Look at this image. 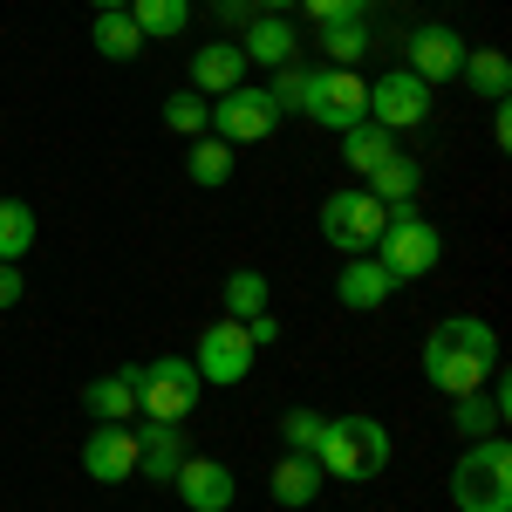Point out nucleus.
<instances>
[{"label": "nucleus", "mask_w": 512, "mask_h": 512, "mask_svg": "<svg viewBox=\"0 0 512 512\" xmlns=\"http://www.w3.org/2000/svg\"><path fill=\"white\" fill-rule=\"evenodd\" d=\"M212 123H219V137L239 151V144H267L274 123H280V110H274L267 89H246V82H239V89H226V96L212 103Z\"/></svg>", "instance_id": "8"}, {"label": "nucleus", "mask_w": 512, "mask_h": 512, "mask_svg": "<svg viewBox=\"0 0 512 512\" xmlns=\"http://www.w3.org/2000/svg\"><path fill=\"white\" fill-rule=\"evenodd\" d=\"M164 123H171L178 137H205L212 110H205V96H171V103H164Z\"/></svg>", "instance_id": "32"}, {"label": "nucleus", "mask_w": 512, "mask_h": 512, "mask_svg": "<svg viewBox=\"0 0 512 512\" xmlns=\"http://www.w3.org/2000/svg\"><path fill=\"white\" fill-rule=\"evenodd\" d=\"M342 158H349L355 171L369 178V171H376L383 158H396V137H390V130H383L376 117H362V123H349V130H342Z\"/></svg>", "instance_id": "20"}, {"label": "nucleus", "mask_w": 512, "mask_h": 512, "mask_svg": "<svg viewBox=\"0 0 512 512\" xmlns=\"http://www.w3.org/2000/svg\"><path fill=\"white\" fill-rule=\"evenodd\" d=\"M492 369H499V335H492L485 321L458 315V321H437L431 328V342H424V376H431L444 396L485 390Z\"/></svg>", "instance_id": "1"}, {"label": "nucleus", "mask_w": 512, "mask_h": 512, "mask_svg": "<svg viewBox=\"0 0 512 512\" xmlns=\"http://www.w3.org/2000/svg\"><path fill=\"white\" fill-rule=\"evenodd\" d=\"M21 301V260H0V308Z\"/></svg>", "instance_id": "34"}, {"label": "nucleus", "mask_w": 512, "mask_h": 512, "mask_svg": "<svg viewBox=\"0 0 512 512\" xmlns=\"http://www.w3.org/2000/svg\"><path fill=\"white\" fill-rule=\"evenodd\" d=\"M458 69H465V35H451V28H417L410 35V76L451 82Z\"/></svg>", "instance_id": "14"}, {"label": "nucleus", "mask_w": 512, "mask_h": 512, "mask_svg": "<svg viewBox=\"0 0 512 512\" xmlns=\"http://www.w3.org/2000/svg\"><path fill=\"white\" fill-rule=\"evenodd\" d=\"M458 76L472 82L485 103H506V96H512V62L499 55V48H478V55H465V69H458Z\"/></svg>", "instance_id": "23"}, {"label": "nucleus", "mask_w": 512, "mask_h": 512, "mask_svg": "<svg viewBox=\"0 0 512 512\" xmlns=\"http://www.w3.org/2000/svg\"><path fill=\"white\" fill-rule=\"evenodd\" d=\"M198 383H219V390H226V383H239V376H246V369H253V335H246V321H212V328H205V335H198Z\"/></svg>", "instance_id": "7"}, {"label": "nucleus", "mask_w": 512, "mask_h": 512, "mask_svg": "<svg viewBox=\"0 0 512 512\" xmlns=\"http://www.w3.org/2000/svg\"><path fill=\"white\" fill-rule=\"evenodd\" d=\"M130 383H137V410L151 424H178L198 410V369L185 355H158L151 369H130Z\"/></svg>", "instance_id": "4"}, {"label": "nucleus", "mask_w": 512, "mask_h": 512, "mask_svg": "<svg viewBox=\"0 0 512 512\" xmlns=\"http://www.w3.org/2000/svg\"><path fill=\"white\" fill-rule=\"evenodd\" d=\"M451 431L465 437V444H478V437L499 431V410H492V396L472 390V396H451Z\"/></svg>", "instance_id": "28"}, {"label": "nucleus", "mask_w": 512, "mask_h": 512, "mask_svg": "<svg viewBox=\"0 0 512 512\" xmlns=\"http://www.w3.org/2000/svg\"><path fill=\"white\" fill-rule=\"evenodd\" d=\"M35 253V205L0 198V260H28Z\"/></svg>", "instance_id": "26"}, {"label": "nucleus", "mask_w": 512, "mask_h": 512, "mask_svg": "<svg viewBox=\"0 0 512 512\" xmlns=\"http://www.w3.org/2000/svg\"><path fill=\"white\" fill-rule=\"evenodd\" d=\"M315 492H321V465L301 458V451H287L274 465V506H308Z\"/></svg>", "instance_id": "22"}, {"label": "nucleus", "mask_w": 512, "mask_h": 512, "mask_svg": "<svg viewBox=\"0 0 512 512\" xmlns=\"http://www.w3.org/2000/svg\"><path fill=\"white\" fill-rule=\"evenodd\" d=\"M492 144H499V151L512 144V110H506V103H492Z\"/></svg>", "instance_id": "35"}, {"label": "nucleus", "mask_w": 512, "mask_h": 512, "mask_svg": "<svg viewBox=\"0 0 512 512\" xmlns=\"http://www.w3.org/2000/svg\"><path fill=\"white\" fill-rule=\"evenodd\" d=\"M246 335H253V349H260V342H274V335H280V321L274 315H253V321H246Z\"/></svg>", "instance_id": "36"}, {"label": "nucleus", "mask_w": 512, "mask_h": 512, "mask_svg": "<svg viewBox=\"0 0 512 512\" xmlns=\"http://www.w3.org/2000/svg\"><path fill=\"white\" fill-rule=\"evenodd\" d=\"M369 117L383 123V130L424 123V117H431V82L410 76V69H390L383 82H369Z\"/></svg>", "instance_id": "10"}, {"label": "nucleus", "mask_w": 512, "mask_h": 512, "mask_svg": "<svg viewBox=\"0 0 512 512\" xmlns=\"http://www.w3.org/2000/svg\"><path fill=\"white\" fill-rule=\"evenodd\" d=\"M294 48H301V35H294V21H280V14H260V21L239 35V55H246V62H267V69H287Z\"/></svg>", "instance_id": "17"}, {"label": "nucleus", "mask_w": 512, "mask_h": 512, "mask_svg": "<svg viewBox=\"0 0 512 512\" xmlns=\"http://www.w3.org/2000/svg\"><path fill=\"white\" fill-rule=\"evenodd\" d=\"M253 7H267V14H280V7H301V0H253Z\"/></svg>", "instance_id": "37"}, {"label": "nucleus", "mask_w": 512, "mask_h": 512, "mask_svg": "<svg viewBox=\"0 0 512 512\" xmlns=\"http://www.w3.org/2000/svg\"><path fill=\"white\" fill-rule=\"evenodd\" d=\"M390 233V205H376L369 192H335L321 198V239L342 253H376V239Z\"/></svg>", "instance_id": "5"}, {"label": "nucleus", "mask_w": 512, "mask_h": 512, "mask_svg": "<svg viewBox=\"0 0 512 512\" xmlns=\"http://www.w3.org/2000/svg\"><path fill=\"white\" fill-rule=\"evenodd\" d=\"M82 410H89L96 424H130V417H137V383H130V369L96 376V383L82 390Z\"/></svg>", "instance_id": "18"}, {"label": "nucleus", "mask_w": 512, "mask_h": 512, "mask_svg": "<svg viewBox=\"0 0 512 512\" xmlns=\"http://www.w3.org/2000/svg\"><path fill=\"white\" fill-rule=\"evenodd\" d=\"M315 465H321V478L362 485V478H376L390 465V431L376 417H328V431L315 444Z\"/></svg>", "instance_id": "2"}, {"label": "nucleus", "mask_w": 512, "mask_h": 512, "mask_svg": "<svg viewBox=\"0 0 512 512\" xmlns=\"http://www.w3.org/2000/svg\"><path fill=\"white\" fill-rule=\"evenodd\" d=\"M451 506L458 512H512V444L478 437L451 472Z\"/></svg>", "instance_id": "3"}, {"label": "nucleus", "mask_w": 512, "mask_h": 512, "mask_svg": "<svg viewBox=\"0 0 512 512\" xmlns=\"http://www.w3.org/2000/svg\"><path fill=\"white\" fill-rule=\"evenodd\" d=\"M390 287H396V280L383 274V260H362V253H355L349 267H342V280H335V301L355 308V315H369V308L390 301Z\"/></svg>", "instance_id": "16"}, {"label": "nucleus", "mask_w": 512, "mask_h": 512, "mask_svg": "<svg viewBox=\"0 0 512 512\" xmlns=\"http://www.w3.org/2000/svg\"><path fill=\"white\" fill-rule=\"evenodd\" d=\"M308 117L328 123V130H349V123L369 117V82L355 69H321L315 89H308Z\"/></svg>", "instance_id": "9"}, {"label": "nucleus", "mask_w": 512, "mask_h": 512, "mask_svg": "<svg viewBox=\"0 0 512 512\" xmlns=\"http://www.w3.org/2000/svg\"><path fill=\"white\" fill-rule=\"evenodd\" d=\"M246 82V55H239V41H205L192 55V89L198 96H226Z\"/></svg>", "instance_id": "15"}, {"label": "nucleus", "mask_w": 512, "mask_h": 512, "mask_svg": "<svg viewBox=\"0 0 512 512\" xmlns=\"http://www.w3.org/2000/svg\"><path fill=\"white\" fill-rule=\"evenodd\" d=\"M321 48H328L335 69H349L355 55L369 48V21H362V14H335V21H321Z\"/></svg>", "instance_id": "27"}, {"label": "nucleus", "mask_w": 512, "mask_h": 512, "mask_svg": "<svg viewBox=\"0 0 512 512\" xmlns=\"http://www.w3.org/2000/svg\"><path fill=\"white\" fill-rule=\"evenodd\" d=\"M308 89H315V69H301V62H287V69L274 76V89H267V96H274V110L287 117V110H308Z\"/></svg>", "instance_id": "30"}, {"label": "nucleus", "mask_w": 512, "mask_h": 512, "mask_svg": "<svg viewBox=\"0 0 512 512\" xmlns=\"http://www.w3.org/2000/svg\"><path fill=\"white\" fill-rule=\"evenodd\" d=\"M82 472L96 478V485L137 478V431H130V424H96L89 444H82Z\"/></svg>", "instance_id": "11"}, {"label": "nucleus", "mask_w": 512, "mask_h": 512, "mask_svg": "<svg viewBox=\"0 0 512 512\" xmlns=\"http://www.w3.org/2000/svg\"><path fill=\"white\" fill-rule=\"evenodd\" d=\"M137 48H144V35H137V21H130V7H103V14H96V55L130 62Z\"/></svg>", "instance_id": "25"}, {"label": "nucleus", "mask_w": 512, "mask_h": 512, "mask_svg": "<svg viewBox=\"0 0 512 512\" xmlns=\"http://www.w3.org/2000/svg\"><path fill=\"white\" fill-rule=\"evenodd\" d=\"M185 178H192V185H226V178H233V144H226V137H192Z\"/></svg>", "instance_id": "24"}, {"label": "nucleus", "mask_w": 512, "mask_h": 512, "mask_svg": "<svg viewBox=\"0 0 512 512\" xmlns=\"http://www.w3.org/2000/svg\"><path fill=\"white\" fill-rule=\"evenodd\" d=\"M315 21H335V14H369V0H301Z\"/></svg>", "instance_id": "33"}, {"label": "nucleus", "mask_w": 512, "mask_h": 512, "mask_svg": "<svg viewBox=\"0 0 512 512\" xmlns=\"http://www.w3.org/2000/svg\"><path fill=\"white\" fill-rule=\"evenodd\" d=\"M226 315H233V321H253V315H267V280L253 274V267H239V274L226 280Z\"/></svg>", "instance_id": "29"}, {"label": "nucleus", "mask_w": 512, "mask_h": 512, "mask_svg": "<svg viewBox=\"0 0 512 512\" xmlns=\"http://www.w3.org/2000/svg\"><path fill=\"white\" fill-rule=\"evenodd\" d=\"M171 485H178V499L192 512H226L233 506V472H226L219 458H185Z\"/></svg>", "instance_id": "13"}, {"label": "nucleus", "mask_w": 512, "mask_h": 512, "mask_svg": "<svg viewBox=\"0 0 512 512\" xmlns=\"http://www.w3.org/2000/svg\"><path fill=\"white\" fill-rule=\"evenodd\" d=\"M130 21L144 41H171L192 28V0H130Z\"/></svg>", "instance_id": "21"}, {"label": "nucleus", "mask_w": 512, "mask_h": 512, "mask_svg": "<svg viewBox=\"0 0 512 512\" xmlns=\"http://www.w3.org/2000/svg\"><path fill=\"white\" fill-rule=\"evenodd\" d=\"M89 7H96V14H103V7H130V0H89Z\"/></svg>", "instance_id": "38"}, {"label": "nucleus", "mask_w": 512, "mask_h": 512, "mask_svg": "<svg viewBox=\"0 0 512 512\" xmlns=\"http://www.w3.org/2000/svg\"><path fill=\"white\" fill-rule=\"evenodd\" d=\"M287 451H301V458H315V444H321V431H328V417L321 410H287Z\"/></svg>", "instance_id": "31"}, {"label": "nucleus", "mask_w": 512, "mask_h": 512, "mask_svg": "<svg viewBox=\"0 0 512 512\" xmlns=\"http://www.w3.org/2000/svg\"><path fill=\"white\" fill-rule=\"evenodd\" d=\"M376 260H383L390 280H424L437 260H444V239H437V226H424V219H390V233L376 239Z\"/></svg>", "instance_id": "6"}, {"label": "nucleus", "mask_w": 512, "mask_h": 512, "mask_svg": "<svg viewBox=\"0 0 512 512\" xmlns=\"http://www.w3.org/2000/svg\"><path fill=\"white\" fill-rule=\"evenodd\" d=\"M417 185H424V171H417V158H383L376 171H369V185L362 192L376 198V205H390V219H417Z\"/></svg>", "instance_id": "12"}, {"label": "nucleus", "mask_w": 512, "mask_h": 512, "mask_svg": "<svg viewBox=\"0 0 512 512\" xmlns=\"http://www.w3.org/2000/svg\"><path fill=\"white\" fill-rule=\"evenodd\" d=\"M137 465H144V478H151V485H171V478H178V465H185L178 424H144V437H137Z\"/></svg>", "instance_id": "19"}]
</instances>
